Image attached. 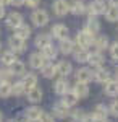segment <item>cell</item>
Returning <instances> with one entry per match:
<instances>
[{"instance_id": "obj_1", "label": "cell", "mask_w": 118, "mask_h": 122, "mask_svg": "<svg viewBox=\"0 0 118 122\" xmlns=\"http://www.w3.org/2000/svg\"><path fill=\"white\" fill-rule=\"evenodd\" d=\"M107 3L104 0H92L91 3L86 7V11L89 13V16H97V15H104L107 11Z\"/></svg>"}, {"instance_id": "obj_2", "label": "cell", "mask_w": 118, "mask_h": 122, "mask_svg": "<svg viewBox=\"0 0 118 122\" xmlns=\"http://www.w3.org/2000/svg\"><path fill=\"white\" fill-rule=\"evenodd\" d=\"M31 21H32V25L34 26H45L47 23H49V13H47L45 10H41L37 8L32 11V15H31Z\"/></svg>"}, {"instance_id": "obj_3", "label": "cell", "mask_w": 118, "mask_h": 122, "mask_svg": "<svg viewBox=\"0 0 118 122\" xmlns=\"http://www.w3.org/2000/svg\"><path fill=\"white\" fill-rule=\"evenodd\" d=\"M8 46H10V51H11V52L21 54V52L26 51V39H21L15 34V36H11V38L8 39Z\"/></svg>"}, {"instance_id": "obj_4", "label": "cell", "mask_w": 118, "mask_h": 122, "mask_svg": "<svg viewBox=\"0 0 118 122\" xmlns=\"http://www.w3.org/2000/svg\"><path fill=\"white\" fill-rule=\"evenodd\" d=\"M94 34H91L89 31H86V29H81L79 33H78V36H76V42H78V46L79 47H84V49H87L89 46H92V42H94Z\"/></svg>"}, {"instance_id": "obj_5", "label": "cell", "mask_w": 118, "mask_h": 122, "mask_svg": "<svg viewBox=\"0 0 118 122\" xmlns=\"http://www.w3.org/2000/svg\"><path fill=\"white\" fill-rule=\"evenodd\" d=\"M52 8H54V13L57 16H65L66 13H70V2H66V0H55L54 5H52Z\"/></svg>"}, {"instance_id": "obj_6", "label": "cell", "mask_w": 118, "mask_h": 122, "mask_svg": "<svg viewBox=\"0 0 118 122\" xmlns=\"http://www.w3.org/2000/svg\"><path fill=\"white\" fill-rule=\"evenodd\" d=\"M45 64H47L45 57L42 56L41 52H34V54L29 56V65L32 67V68H36V70H41Z\"/></svg>"}, {"instance_id": "obj_7", "label": "cell", "mask_w": 118, "mask_h": 122, "mask_svg": "<svg viewBox=\"0 0 118 122\" xmlns=\"http://www.w3.org/2000/svg\"><path fill=\"white\" fill-rule=\"evenodd\" d=\"M7 26L8 28H11V29H16L23 23V15L21 13H18V11H11L8 16H7Z\"/></svg>"}, {"instance_id": "obj_8", "label": "cell", "mask_w": 118, "mask_h": 122, "mask_svg": "<svg viewBox=\"0 0 118 122\" xmlns=\"http://www.w3.org/2000/svg\"><path fill=\"white\" fill-rule=\"evenodd\" d=\"M71 54L74 56V60H76V62H79V64H84V62H87V57H89V52H87V49H84V47H79L78 44H74Z\"/></svg>"}, {"instance_id": "obj_9", "label": "cell", "mask_w": 118, "mask_h": 122, "mask_svg": "<svg viewBox=\"0 0 118 122\" xmlns=\"http://www.w3.org/2000/svg\"><path fill=\"white\" fill-rule=\"evenodd\" d=\"M55 72H57V75L60 76H68L70 73L73 72V67L70 62H66V60H62V62H58L57 65H55Z\"/></svg>"}, {"instance_id": "obj_10", "label": "cell", "mask_w": 118, "mask_h": 122, "mask_svg": "<svg viewBox=\"0 0 118 122\" xmlns=\"http://www.w3.org/2000/svg\"><path fill=\"white\" fill-rule=\"evenodd\" d=\"M92 78H94V73H92L91 68H87V67L79 68V70L76 72V80L81 81V83H89Z\"/></svg>"}, {"instance_id": "obj_11", "label": "cell", "mask_w": 118, "mask_h": 122, "mask_svg": "<svg viewBox=\"0 0 118 122\" xmlns=\"http://www.w3.org/2000/svg\"><path fill=\"white\" fill-rule=\"evenodd\" d=\"M84 29L86 31H89L91 34H97L100 31V23H99V20L95 18V16H89L87 18V21H86V26H84Z\"/></svg>"}, {"instance_id": "obj_12", "label": "cell", "mask_w": 118, "mask_h": 122, "mask_svg": "<svg viewBox=\"0 0 118 122\" xmlns=\"http://www.w3.org/2000/svg\"><path fill=\"white\" fill-rule=\"evenodd\" d=\"M73 93L78 96V99H81V98H87V96H89V86H87V83H81V81H78V83L74 85V88H73Z\"/></svg>"}, {"instance_id": "obj_13", "label": "cell", "mask_w": 118, "mask_h": 122, "mask_svg": "<svg viewBox=\"0 0 118 122\" xmlns=\"http://www.w3.org/2000/svg\"><path fill=\"white\" fill-rule=\"evenodd\" d=\"M52 34H54V38L57 39H65L68 38V28L65 26V25H62V23H58V25H54V28H52Z\"/></svg>"}, {"instance_id": "obj_14", "label": "cell", "mask_w": 118, "mask_h": 122, "mask_svg": "<svg viewBox=\"0 0 118 122\" xmlns=\"http://www.w3.org/2000/svg\"><path fill=\"white\" fill-rule=\"evenodd\" d=\"M107 114H109V107H105L104 104H97V106L94 107L92 116H94L95 121L99 122V121H105V119H107Z\"/></svg>"}, {"instance_id": "obj_15", "label": "cell", "mask_w": 118, "mask_h": 122, "mask_svg": "<svg viewBox=\"0 0 118 122\" xmlns=\"http://www.w3.org/2000/svg\"><path fill=\"white\" fill-rule=\"evenodd\" d=\"M73 47H74V42H73L70 38H65L60 41V46H58V51L63 54V56H68L73 52Z\"/></svg>"}, {"instance_id": "obj_16", "label": "cell", "mask_w": 118, "mask_h": 122, "mask_svg": "<svg viewBox=\"0 0 118 122\" xmlns=\"http://www.w3.org/2000/svg\"><path fill=\"white\" fill-rule=\"evenodd\" d=\"M8 67H10L8 70H10L11 75H24V73H26V67H24V64L19 62L18 59H16L13 64H10Z\"/></svg>"}, {"instance_id": "obj_17", "label": "cell", "mask_w": 118, "mask_h": 122, "mask_svg": "<svg viewBox=\"0 0 118 122\" xmlns=\"http://www.w3.org/2000/svg\"><path fill=\"white\" fill-rule=\"evenodd\" d=\"M86 11V5L82 3V0H73L71 3H70V13L73 15H82Z\"/></svg>"}, {"instance_id": "obj_18", "label": "cell", "mask_w": 118, "mask_h": 122, "mask_svg": "<svg viewBox=\"0 0 118 122\" xmlns=\"http://www.w3.org/2000/svg\"><path fill=\"white\" fill-rule=\"evenodd\" d=\"M70 107H66L63 103H58L54 106V116L55 117H58V119H65V117H68L70 116V111H68Z\"/></svg>"}, {"instance_id": "obj_19", "label": "cell", "mask_w": 118, "mask_h": 122, "mask_svg": "<svg viewBox=\"0 0 118 122\" xmlns=\"http://www.w3.org/2000/svg\"><path fill=\"white\" fill-rule=\"evenodd\" d=\"M21 83L24 85V88L27 90H31V88H34L37 85V76L34 75V73H24L23 75V80H21Z\"/></svg>"}, {"instance_id": "obj_20", "label": "cell", "mask_w": 118, "mask_h": 122, "mask_svg": "<svg viewBox=\"0 0 118 122\" xmlns=\"http://www.w3.org/2000/svg\"><path fill=\"white\" fill-rule=\"evenodd\" d=\"M68 81H66V78H60V80H57L54 85V91L57 94H60V96H63L66 91H68Z\"/></svg>"}, {"instance_id": "obj_21", "label": "cell", "mask_w": 118, "mask_h": 122, "mask_svg": "<svg viewBox=\"0 0 118 122\" xmlns=\"http://www.w3.org/2000/svg\"><path fill=\"white\" fill-rule=\"evenodd\" d=\"M41 114H42V111H41V107H37V106H31V107H27L26 111H24V116H26L31 122H36L37 119L41 117Z\"/></svg>"}, {"instance_id": "obj_22", "label": "cell", "mask_w": 118, "mask_h": 122, "mask_svg": "<svg viewBox=\"0 0 118 122\" xmlns=\"http://www.w3.org/2000/svg\"><path fill=\"white\" fill-rule=\"evenodd\" d=\"M94 80H95V81H99V83H105V81H109V80H110V72L107 70V68L99 67V68H97V72L94 73Z\"/></svg>"}, {"instance_id": "obj_23", "label": "cell", "mask_w": 118, "mask_h": 122, "mask_svg": "<svg viewBox=\"0 0 118 122\" xmlns=\"http://www.w3.org/2000/svg\"><path fill=\"white\" fill-rule=\"evenodd\" d=\"M27 101H31V103H39L41 99H42V91H41V88H31V90H27Z\"/></svg>"}, {"instance_id": "obj_24", "label": "cell", "mask_w": 118, "mask_h": 122, "mask_svg": "<svg viewBox=\"0 0 118 122\" xmlns=\"http://www.w3.org/2000/svg\"><path fill=\"white\" fill-rule=\"evenodd\" d=\"M94 47H95V51L97 52H102V51H105L107 47H109V38L107 36H99V38H94Z\"/></svg>"}, {"instance_id": "obj_25", "label": "cell", "mask_w": 118, "mask_h": 122, "mask_svg": "<svg viewBox=\"0 0 118 122\" xmlns=\"http://www.w3.org/2000/svg\"><path fill=\"white\" fill-rule=\"evenodd\" d=\"M52 42V38H50V34H47V33H42V34H37L36 41H34V44H36V47H39V49H42V47L49 46Z\"/></svg>"}, {"instance_id": "obj_26", "label": "cell", "mask_w": 118, "mask_h": 122, "mask_svg": "<svg viewBox=\"0 0 118 122\" xmlns=\"http://www.w3.org/2000/svg\"><path fill=\"white\" fill-rule=\"evenodd\" d=\"M104 85H105V93L109 96H118V80H109Z\"/></svg>"}, {"instance_id": "obj_27", "label": "cell", "mask_w": 118, "mask_h": 122, "mask_svg": "<svg viewBox=\"0 0 118 122\" xmlns=\"http://www.w3.org/2000/svg\"><path fill=\"white\" fill-rule=\"evenodd\" d=\"M87 62H89L92 67H100L102 64H104V56H102V52H97V51H95V52L89 54Z\"/></svg>"}, {"instance_id": "obj_28", "label": "cell", "mask_w": 118, "mask_h": 122, "mask_svg": "<svg viewBox=\"0 0 118 122\" xmlns=\"http://www.w3.org/2000/svg\"><path fill=\"white\" fill-rule=\"evenodd\" d=\"M62 103L66 106V107H71V106H74V104L78 103V96L73 93V91H66V93L63 94V99H62Z\"/></svg>"}, {"instance_id": "obj_29", "label": "cell", "mask_w": 118, "mask_h": 122, "mask_svg": "<svg viewBox=\"0 0 118 122\" xmlns=\"http://www.w3.org/2000/svg\"><path fill=\"white\" fill-rule=\"evenodd\" d=\"M15 34L18 36V38H21V39H26L27 41V38L31 36V28L27 26V25H24V23H21L18 28L15 29Z\"/></svg>"}, {"instance_id": "obj_30", "label": "cell", "mask_w": 118, "mask_h": 122, "mask_svg": "<svg viewBox=\"0 0 118 122\" xmlns=\"http://www.w3.org/2000/svg\"><path fill=\"white\" fill-rule=\"evenodd\" d=\"M58 54V51L55 49L52 44H49V46L42 47V56L45 57V60H55V57Z\"/></svg>"}, {"instance_id": "obj_31", "label": "cell", "mask_w": 118, "mask_h": 122, "mask_svg": "<svg viewBox=\"0 0 118 122\" xmlns=\"http://www.w3.org/2000/svg\"><path fill=\"white\" fill-rule=\"evenodd\" d=\"M104 15H105L107 21H110V23H115V21H118V7H112V5H110Z\"/></svg>"}, {"instance_id": "obj_32", "label": "cell", "mask_w": 118, "mask_h": 122, "mask_svg": "<svg viewBox=\"0 0 118 122\" xmlns=\"http://www.w3.org/2000/svg\"><path fill=\"white\" fill-rule=\"evenodd\" d=\"M11 96V83L10 81H0V98Z\"/></svg>"}, {"instance_id": "obj_33", "label": "cell", "mask_w": 118, "mask_h": 122, "mask_svg": "<svg viewBox=\"0 0 118 122\" xmlns=\"http://www.w3.org/2000/svg\"><path fill=\"white\" fill-rule=\"evenodd\" d=\"M41 72H42V75L45 76V78H52V76L57 75V72H55V67L52 65V64H49V62H47L45 65L41 68Z\"/></svg>"}, {"instance_id": "obj_34", "label": "cell", "mask_w": 118, "mask_h": 122, "mask_svg": "<svg viewBox=\"0 0 118 122\" xmlns=\"http://www.w3.org/2000/svg\"><path fill=\"white\" fill-rule=\"evenodd\" d=\"M15 60H16V56H15V52H11V51L2 54V64H3V65H10V64H13Z\"/></svg>"}, {"instance_id": "obj_35", "label": "cell", "mask_w": 118, "mask_h": 122, "mask_svg": "<svg viewBox=\"0 0 118 122\" xmlns=\"http://www.w3.org/2000/svg\"><path fill=\"white\" fill-rule=\"evenodd\" d=\"M26 93V88H24V85L18 81V83L11 85V94H15V96H21V94Z\"/></svg>"}, {"instance_id": "obj_36", "label": "cell", "mask_w": 118, "mask_h": 122, "mask_svg": "<svg viewBox=\"0 0 118 122\" xmlns=\"http://www.w3.org/2000/svg\"><path fill=\"white\" fill-rule=\"evenodd\" d=\"M70 116L73 117V121H82L84 116H86V112H84L82 109H74L73 112H70Z\"/></svg>"}, {"instance_id": "obj_37", "label": "cell", "mask_w": 118, "mask_h": 122, "mask_svg": "<svg viewBox=\"0 0 118 122\" xmlns=\"http://www.w3.org/2000/svg\"><path fill=\"white\" fill-rule=\"evenodd\" d=\"M110 56H112L113 60H118V41L110 46Z\"/></svg>"}, {"instance_id": "obj_38", "label": "cell", "mask_w": 118, "mask_h": 122, "mask_svg": "<svg viewBox=\"0 0 118 122\" xmlns=\"http://www.w3.org/2000/svg\"><path fill=\"white\" fill-rule=\"evenodd\" d=\"M36 122H55V121H54V116L42 112V114H41V117H39V119H37Z\"/></svg>"}, {"instance_id": "obj_39", "label": "cell", "mask_w": 118, "mask_h": 122, "mask_svg": "<svg viewBox=\"0 0 118 122\" xmlns=\"http://www.w3.org/2000/svg\"><path fill=\"white\" fill-rule=\"evenodd\" d=\"M10 78H11L10 70H0V81H10Z\"/></svg>"}, {"instance_id": "obj_40", "label": "cell", "mask_w": 118, "mask_h": 122, "mask_svg": "<svg viewBox=\"0 0 118 122\" xmlns=\"http://www.w3.org/2000/svg\"><path fill=\"white\" fill-rule=\"evenodd\" d=\"M109 112H110V114H113L115 117H118V101H113V103L110 104Z\"/></svg>"}, {"instance_id": "obj_41", "label": "cell", "mask_w": 118, "mask_h": 122, "mask_svg": "<svg viewBox=\"0 0 118 122\" xmlns=\"http://www.w3.org/2000/svg\"><path fill=\"white\" fill-rule=\"evenodd\" d=\"M24 3H26L29 8H37L39 3H41V0H24Z\"/></svg>"}, {"instance_id": "obj_42", "label": "cell", "mask_w": 118, "mask_h": 122, "mask_svg": "<svg viewBox=\"0 0 118 122\" xmlns=\"http://www.w3.org/2000/svg\"><path fill=\"white\" fill-rule=\"evenodd\" d=\"M10 5H13V7H21V5H24V0H10Z\"/></svg>"}, {"instance_id": "obj_43", "label": "cell", "mask_w": 118, "mask_h": 122, "mask_svg": "<svg viewBox=\"0 0 118 122\" xmlns=\"http://www.w3.org/2000/svg\"><path fill=\"white\" fill-rule=\"evenodd\" d=\"M81 122H97V121L94 119V116H87V114H86V116H84V119H82Z\"/></svg>"}, {"instance_id": "obj_44", "label": "cell", "mask_w": 118, "mask_h": 122, "mask_svg": "<svg viewBox=\"0 0 118 122\" xmlns=\"http://www.w3.org/2000/svg\"><path fill=\"white\" fill-rule=\"evenodd\" d=\"M3 16H5V7H3V5L0 3V20L3 18Z\"/></svg>"}, {"instance_id": "obj_45", "label": "cell", "mask_w": 118, "mask_h": 122, "mask_svg": "<svg viewBox=\"0 0 118 122\" xmlns=\"http://www.w3.org/2000/svg\"><path fill=\"white\" fill-rule=\"evenodd\" d=\"M16 122H31V121H29V119H27L26 116H24V117H19V119H18Z\"/></svg>"}, {"instance_id": "obj_46", "label": "cell", "mask_w": 118, "mask_h": 122, "mask_svg": "<svg viewBox=\"0 0 118 122\" xmlns=\"http://www.w3.org/2000/svg\"><path fill=\"white\" fill-rule=\"evenodd\" d=\"M109 2L112 7H118V0H109Z\"/></svg>"}, {"instance_id": "obj_47", "label": "cell", "mask_w": 118, "mask_h": 122, "mask_svg": "<svg viewBox=\"0 0 118 122\" xmlns=\"http://www.w3.org/2000/svg\"><path fill=\"white\" fill-rule=\"evenodd\" d=\"M0 3L5 7V5H10V0H0Z\"/></svg>"}, {"instance_id": "obj_48", "label": "cell", "mask_w": 118, "mask_h": 122, "mask_svg": "<svg viewBox=\"0 0 118 122\" xmlns=\"http://www.w3.org/2000/svg\"><path fill=\"white\" fill-rule=\"evenodd\" d=\"M115 75H117V80H118V67H117V70H115Z\"/></svg>"}, {"instance_id": "obj_49", "label": "cell", "mask_w": 118, "mask_h": 122, "mask_svg": "<svg viewBox=\"0 0 118 122\" xmlns=\"http://www.w3.org/2000/svg\"><path fill=\"white\" fill-rule=\"evenodd\" d=\"M99 122H110V121H107V119H105V121H99Z\"/></svg>"}, {"instance_id": "obj_50", "label": "cell", "mask_w": 118, "mask_h": 122, "mask_svg": "<svg viewBox=\"0 0 118 122\" xmlns=\"http://www.w3.org/2000/svg\"><path fill=\"white\" fill-rule=\"evenodd\" d=\"M0 52H2V42H0Z\"/></svg>"}, {"instance_id": "obj_51", "label": "cell", "mask_w": 118, "mask_h": 122, "mask_svg": "<svg viewBox=\"0 0 118 122\" xmlns=\"http://www.w3.org/2000/svg\"><path fill=\"white\" fill-rule=\"evenodd\" d=\"M0 122H2V112H0Z\"/></svg>"}, {"instance_id": "obj_52", "label": "cell", "mask_w": 118, "mask_h": 122, "mask_svg": "<svg viewBox=\"0 0 118 122\" xmlns=\"http://www.w3.org/2000/svg\"><path fill=\"white\" fill-rule=\"evenodd\" d=\"M8 122H15V121H8Z\"/></svg>"}]
</instances>
